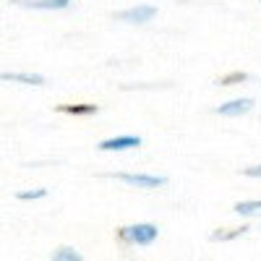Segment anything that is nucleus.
Wrapping results in <instances>:
<instances>
[{
	"label": "nucleus",
	"instance_id": "20e7f679",
	"mask_svg": "<svg viewBox=\"0 0 261 261\" xmlns=\"http://www.w3.org/2000/svg\"><path fill=\"white\" fill-rule=\"evenodd\" d=\"M144 141H141V136H113V139H105L102 144H99V149L102 151H128V149H139Z\"/></svg>",
	"mask_w": 261,
	"mask_h": 261
},
{
	"label": "nucleus",
	"instance_id": "0eeeda50",
	"mask_svg": "<svg viewBox=\"0 0 261 261\" xmlns=\"http://www.w3.org/2000/svg\"><path fill=\"white\" fill-rule=\"evenodd\" d=\"M0 79H3L6 84H32V86H42V84H45V79H42L39 73H8L6 71Z\"/></svg>",
	"mask_w": 261,
	"mask_h": 261
},
{
	"label": "nucleus",
	"instance_id": "6e6552de",
	"mask_svg": "<svg viewBox=\"0 0 261 261\" xmlns=\"http://www.w3.org/2000/svg\"><path fill=\"white\" fill-rule=\"evenodd\" d=\"M58 110L65 115H94L99 107L97 105H60Z\"/></svg>",
	"mask_w": 261,
	"mask_h": 261
},
{
	"label": "nucleus",
	"instance_id": "9b49d317",
	"mask_svg": "<svg viewBox=\"0 0 261 261\" xmlns=\"http://www.w3.org/2000/svg\"><path fill=\"white\" fill-rule=\"evenodd\" d=\"M53 258L55 261H79L81 253L73 251V248H58V251H53Z\"/></svg>",
	"mask_w": 261,
	"mask_h": 261
},
{
	"label": "nucleus",
	"instance_id": "f03ea898",
	"mask_svg": "<svg viewBox=\"0 0 261 261\" xmlns=\"http://www.w3.org/2000/svg\"><path fill=\"white\" fill-rule=\"evenodd\" d=\"M115 178L125 186H134V188H162V186H167L165 175H146V172H118Z\"/></svg>",
	"mask_w": 261,
	"mask_h": 261
},
{
	"label": "nucleus",
	"instance_id": "1a4fd4ad",
	"mask_svg": "<svg viewBox=\"0 0 261 261\" xmlns=\"http://www.w3.org/2000/svg\"><path fill=\"white\" fill-rule=\"evenodd\" d=\"M232 209L243 217H261V201H238Z\"/></svg>",
	"mask_w": 261,
	"mask_h": 261
},
{
	"label": "nucleus",
	"instance_id": "7ed1b4c3",
	"mask_svg": "<svg viewBox=\"0 0 261 261\" xmlns=\"http://www.w3.org/2000/svg\"><path fill=\"white\" fill-rule=\"evenodd\" d=\"M157 16V8L154 6H134V8H125V11H118L115 18L118 21H125V24H146Z\"/></svg>",
	"mask_w": 261,
	"mask_h": 261
},
{
	"label": "nucleus",
	"instance_id": "4468645a",
	"mask_svg": "<svg viewBox=\"0 0 261 261\" xmlns=\"http://www.w3.org/2000/svg\"><path fill=\"white\" fill-rule=\"evenodd\" d=\"M243 175H246V178H261V165H251V167H243Z\"/></svg>",
	"mask_w": 261,
	"mask_h": 261
},
{
	"label": "nucleus",
	"instance_id": "423d86ee",
	"mask_svg": "<svg viewBox=\"0 0 261 261\" xmlns=\"http://www.w3.org/2000/svg\"><path fill=\"white\" fill-rule=\"evenodd\" d=\"M13 3L32 11H63L71 6V0H13Z\"/></svg>",
	"mask_w": 261,
	"mask_h": 261
},
{
	"label": "nucleus",
	"instance_id": "9d476101",
	"mask_svg": "<svg viewBox=\"0 0 261 261\" xmlns=\"http://www.w3.org/2000/svg\"><path fill=\"white\" fill-rule=\"evenodd\" d=\"M246 232H248V227H235V230H227V232H214L212 241L225 243V241H235V238H241V235H246Z\"/></svg>",
	"mask_w": 261,
	"mask_h": 261
},
{
	"label": "nucleus",
	"instance_id": "f257e3e1",
	"mask_svg": "<svg viewBox=\"0 0 261 261\" xmlns=\"http://www.w3.org/2000/svg\"><path fill=\"white\" fill-rule=\"evenodd\" d=\"M157 225H149V222H136V225H128L120 230V241L130 243V246H149L157 241Z\"/></svg>",
	"mask_w": 261,
	"mask_h": 261
},
{
	"label": "nucleus",
	"instance_id": "ddd939ff",
	"mask_svg": "<svg viewBox=\"0 0 261 261\" xmlns=\"http://www.w3.org/2000/svg\"><path fill=\"white\" fill-rule=\"evenodd\" d=\"M241 81H248V73H243V71H235V73H230V76L220 79V84H222V86H232V84H241Z\"/></svg>",
	"mask_w": 261,
	"mask_h": 261
},
{
	"label": "nucleus",
	"instance_id": "f8f14e48",
	"mask_svg": "<svg viewBox=\"0 0 261 261\" xmlns=\"http://www.w3.org/2000/svg\"><path fill=\"white\" fill-rule=\"evenodd\" d=\"M45 196H47L45 188H37V191H21L18 199H21V201H37V199H45Z\"/></svg>",
	"mask_w": 261,
	"mask_h": 261
},
{
	"label": "nucleus",
	"instance_id": "39448f33",
	"mask_svg": "<svg viewBox=\"0 0 261 261\" xmlns=\"http://www.w3.org/2000/svg\"><path fill=\"white\" fill-rule=\"evenodd\" d=\"M253 110V99L251 97H241V99H232L217 107V115H225V118H238V115H246Z\"/></svg>",
	"mask_w": 261,
	"mask_h": 261
}]
</instances>
